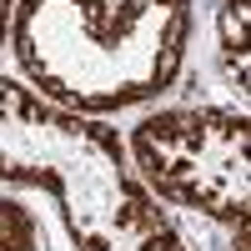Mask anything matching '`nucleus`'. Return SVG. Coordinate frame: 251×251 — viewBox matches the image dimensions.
I'll use <instances>...</instances> for the list:
<instances>
[{
	"mask_svg": "<svg viewBox=\"0 0 251 251\" xmlns=\"http://www.w3.org/2000/svg\"><path fill=\"white\" fill-rule=\"evenodd\" d=\"M10 46L46 100L111 116L176 86L191 0H15Z\"/></svg>",
	"mask_w": 251,
	"mask_h": 251,
	"instance_id": "f257e3e1",
	"label": "nucleus"
},
{
	"mask_svg": "<svg viewBox=\"0 0 251 251\" xmlns=\"http://www.w3.org/2000/svg\"><path fill=\"white\" fill-rule=\"evenodd\" d=\"M236 251H246V231H236Z\"/></svg>",
	"mask_w": 251,
	"mask_h": 251,
	"instance_id": "6e6552de",
	"label": "nucleus"
},
{
	"mask_svg": "<svg viewBox=\"0 0 251 251\" xmlns=\"http://www.w3.org/2000/svg\"><path fill=\"white\" fill-rule=\"evenodd\" d=\"M0 251H46L35 211L15 196H0Z\"/></svg>",
	"mask_w": 251,
	"mask_h": 251,
	"instance_id": "39448f33",
	"label": "nucleus"
},
{
	"mask_svg": "<svg viewBox=\"0 0 251 251\" xmlns=\"http://www.w3.org/2000/svg\"><path fill=\"white\" fill-rule=\"evenodd\" d=\"M10 15H15V0H0V46H5V35H10Z\"/></svg>",
	"mask_w": 251,
	"mask_h": 251,
	"instance_id": "0eeeda50",
	"label": "nucleus"
},
{
	"mask_svg": "<svg viewBox=\"0 0 251 251\" xmlns=\"http://www.w3.org/2000/svg\"><path fill=\"white\" fill-rule=\"evenodd\" d=\"M116 251H191V246H186V241L176 236V226L166 221V211H161L156 221H146L136 236H126Z\"/></svg>",
	"mask_w": 251,
	"mask_h": 251,
	"instance_id": "423d86ee",
	"label": "nucleus"
},
{
	"mask_svg": "<svg viewBox=\"0 0 251 251\" xmlns=\"http://www.w3.org/2000/svg\"><path fill=\"white\" fill-rule=\"evenodd\" d=\"M251 121L246 111L181 106L156 111L131 131V171L166 206L211 216L231 231L251 226Z\"/></svg>",
	"mask_w": 251,
	"mask_h": 251,
	"instance_id": "7ed1b4c3",
	"label": "nucleus"
},
{
	"mask_svg": "<svg viewBox=\"0 0 251 251\" xmlns=\"http://www.w3.org/2000/svg\"><path fill=\"white\" fill-rule=\"evenodd\" d=\"M246 20H251V0H221V10H216V55H221L226 86L236 91V106L246 100Z\"/></svg>",
	"mask_w": 251,
	"mask_h": 251,
	"instance_id": "20e7f679",
	"label": "nucleus"
},
{
	"mask_svg": "<svg viewBox=\"0 0 251 251\" xmlns=\"http://www.w3.org/2000/svg\"><path fill=\"white\" fill-rule=\"evenodd\" d=\"M0 181L40 186L60 201L75 251H116L161 216L126 166V141L96 116H75L35 86L0 75Z\"/></svg>",
	"mask_w": 251,
	"mask_h": 251,
	"instance_id": "f03ea898",
	"label": "nucleus"
}]
</instances>
